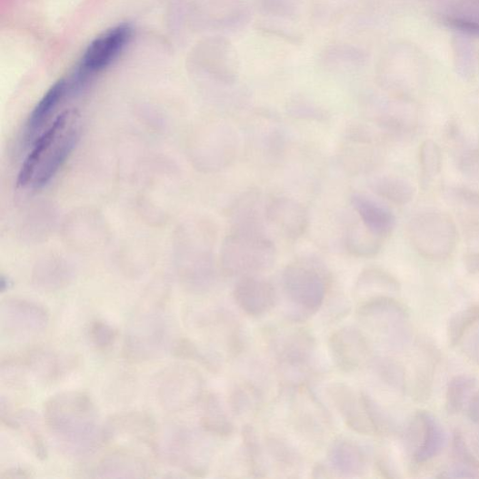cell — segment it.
Wrapping results in <instances>:
<instances>
[{"instance_id": "1", "label": "cell", "mask_w": 479, "mask_h": 479, "mask_svg": "<svg viewBox=\"0 0 479 479\" xmlns=\"http://www.w3.org/2000/svg\"><path fill=\"white\" fill-rule=\"evenodd\" d=\"M44 420L56 448L71 459H88L109 441L97 406L83 392H65L49 398L44 405Z\"/></svg>"}, {"instance_id": "2", "label": "cell", "mask_w": 479, "mask_h": 479, "mask_svg": "<svg viewBox=\"0 0 479 479\" xmlns=\"http://www.w3.org/2000/svg\"><path fill=\"white\" fill-rule=\"evenodd\" d=\"M81 130L78 112L70 110L59 115L25 159L18 175V186L35 190L47 185L74 151Z\"/></svg>"}, {"instance_id": "3", "label": "cell", "mask_w": 479, "mask_h": 479, "mask_svg": "<svg viewBox=\"0 0 479 479\" xmlns=\"http://www.w3.org/2000/svg\"><path fill=\"white\" fill-rule=\"evenodd\" d=\"M220 261L229 276L259 275L274 267L276 248L266 234L231 231L223 243Z\"/></svg>"}, {"instance_id": "4", "label": "cell", "mask_w": 479, "mask_h": 479, "mask_svg": "<svg viewBox=\"0 0 479 479\" xmlns=\"http://www.w3.org/2000/svg\"><path fill=\"white\" fill-rule=\"evenodd\" d=\"M406 235L414 249L431 261L449 259L458 240L454 219L436 211L414 215L408 222Z\"/></svg>"}, {"instance_id": "5", "label": "cell", "mask_w": 479, "mask_h": 479, "mask_svg": "<svg viewBox=\"0 0 479 479\" xmlns=\"http://www.w3.org/2000/svg\"><path fill=\"white\" fill-rule=\"evenodd\" d=\"M282 284L286 299L304 315H310L324 305L329 280L321 264L303 259L284 269Z\"/></svg>"}, {"instance_id": "6", "label": "cell", "mask_w": 479, "mask_h": 479, "mask_svg": "<svg viewBox=\"0 0 479 479\" xmlns=\"http://www.w3.org/2000/svg\"><path fill=\"white\" fill-rule=\"evenodd\" d=\"M157 402L169 412H178L196 404L203 396L204 379L188 365H172L154 381Z\"/></svg>"}, {"instance_id": "7", "label": "cell", "mask_w": 479, "mask_h": 479, "mask_svg": "<svg viewBox=\"0 0 479 479\" xmlns=\"http://www.w3.org/2000/svg\"><path fill=\"white\" fill-rule=\"evenodd\" d=\"M156 453H161L172 465L197 475L206 472L210 462L206 440L187 426L171 428Z\"/></svg>"}, {"instance_id": "8", "label": "cell", "mask_w": 479, "mask_h": 479, "mask_svg": "<svg viewBox=\"0 0 479 479\" xmlns=\"http://www.w3.org/2000/svg\"><path fill=\"white\" fill-rule=\"evenodd\" d=\"M385 140L384 135L364 124L349 125L339 153L344 170L356 175L373 171L381 162V145Z\"/></svg>"}, {"instance_id": "9", "label": "cell", "mask_w": 479, "mask_h": 479, "mask_svg": "<svg viewBox=\"0 0 479 479\" xmlns=\"http://www.w3.org/2000/svg\"><path fill=\"white\" fill-rule=\"evenodd\" d=\"M169 329L161 314L150 313L138 319L126 335L125 357L132 362H146L161 355L169 344Z\"/></svg>"}, {"instance_id": "10", "label": "cell", "mask_w": 479, "mask_h": 479, "mask_svg": "<svg viewBox=\"0 0 479 479\" xmlns=\"http://www.w3.org/2000/svg\"><path fill=\"white\" fill-rule=\"evenodd\" d=\"M48 311L40 304L22 298H7L0 304V323L8 335L26 337L43 333L48 326Z\"/></svg>"}, {"instance_id": "11", "label": "cell", "mask_w": 479, "mask_h": 479, "mask_svg": "<svg viewBox=\"0 0 479 479\" xmlns=\"http://www.w3.org/2000/svg\"><path fill=\"white\" fill-rule=\"evenodd\" d=\"M445 439L442 425L428 411L418 412L408 427L407 442L414 460L419 464L439 455Z\"/></svg>"}, {"instance_id": "12", "label": "cell", "mask_w": 479, "mask_h": 479, "mask_svg": "<svg viewBox=\"0 0 479 479\" xmlns=\"http://www.w3.org/2000/svg\"><path fill=\"white\" fill-rule=\"evenodd\" d=\"M328 394L349 429L364 435L377 433L364 394L359 395L344 383H334L328 388Z\"/></svg>"}, {"instance_id": "13", "label": "cell", "mask_w": 479, "mask_h": 479, "mask_svg": "<svg viewBox=\"0 0 479 479\" xmlns=\"http://www.w3.org/2000/svg\"><path fill=\"white\" fill-rule=\"evenodd\" d=\"M133 37L129 25H119L105 32L87 47L83 59L84 74L100 72L110 65Z\"/></svg>"}, {"instance_id": "14", "label": "cell", "mask_w": 479, "mask_h": 479, "mask_svg": "<svg viewBox=\"0 0 479 479\" xmlns=\"http://www.w3.org/2000/svg\"><path fill=\"white\" fill-rule=\"evenodd\" d=\"M329 350L336 366L344 372H354L369 359L370 346L364 334L354 327H344L329 338Z\"/></svg>"}, {"instance_id": "15", "label": "cell", "mask_w": 479, "mask_h": 479, "mask_svg": "<svg viewBox=\"0 0 479 479\" xmlns=\"http://www.w3.org/2000/svg\"><path fill=\"white\" fill-rule=\"evenodd\" d=\"M266 219L286 239L296 241L309 227L307 209L289 197H274L266 204Z\"/></svg>"}, {"instance_id": "16", "label": "cell", "mask_w": 479, "mask_h": 479, "mask_svg": "<svg viewBox=\"0 0 479 479\" xmlns=\"http://www.w3.org/2000/svg\"><path fill=\"white\" fill-rule=\"evenodd\" d=\"M234 299L246 314L259 317L275 305L277 295L274 284L259 275L241 277L235 286Z\"/></svg>"}, {"instance_id": "17", "label": "cell", "mask_w": 479, "mask_h": 479, "mask_svg": "<svg viewBox=\"0 0 479 479\" xmlns=\"http://www.w3.org/2000/svg\"><path fill=\"white\" fill-rule=\"evenodd\" d=\"M357 314L365 326L377 331L391 325L392 323L405 321L409 314L402 303L387 295L363 301Z\"/></svg>"}, {"instance_id": "18", "label": "cell", "mask_w": 479, "mask_h": 479, "mask_svg": "<svg viewBox=\"0 0 479 479\" xmlns=\"http://www.w3.org/2000/svg\"><path fill=\"white\" fill-rule=\"evenodd\" d=\"M265 208L258 190L245 191L233 205L232 231L266 234Z\"/></svg>"}, {"instance_id": "19", "label": "cell", "mask_w": 479, "mask_h": 479, "mask_svg": "<svg viewBox=\"0 0 479 479\" xmlns=\"http://www.w3.org/2000/svg\"><path fill=\"white\" fill-rule=\"evenodd\" d=\"M351 205L358 213L361 221L374 234L385 239L394 229L395 217L386 205L362 194L351 196Z\"/></svg>"}, {"instance_id": "20", "label": "cell", "mask_w": 479, "mask_h": 479, "mask_svg": "<svg viewBox=\"0 0 479 479\" xmlns=\"http://www.w3.org/2000/svg\"><path fill=\"white\" fill-rule=\"evenodd\" d=\"M107 433L108 439L110 434L116 433L147 444L153 451L156 452V426L155 422L144 413L131 412L119 414L111 420Z\"/></svg>"}, {"instance_id": "21", "label": "cell", "mask_w": 479, "mask_h": 479, "mask_svg": "<svg viewBox=\"0 0 479 479\" xmlns=\"http://www.w3.org/2000/svg\"><path fill=\"white\" fill-rule=\"evenodd\" d=\"M2 420L9 427L24 434L38 458H46L45 444L36 413L25 409L15 411L2 404Z\"/></svg>"}, {"instance_id": "22", "label": "cell", "mask_w": 479, "mask_h": 479, "mask_svg": "<svg viewBox=\"0 0 479 479\" xmlns=\"http://www.w3.org/2000/svg\"><path fill=\"white\" fill-rule=\"evenodd\" d=\"M328 459L339 473L358 474L365 470L367 459L361 446L348 439L340 438L330 446Z\"/></svg>"}, {"instance_id": "23", "label": "cell", "mask_w": 479, "mask_h": 479, "mask_svg": "<svg viewBox=\"0 0 479 479\" xmlns=\"http://www.w3.org/2000/svg\"><path fill=\"white\" fill-rule=\"evenodd\" d=\"M145 472V464L140 457L125 452L105 457L95 470V476L103 478L142 477Z\"/></svg>"}, {"instance_id": "24", "label": "cell", "mask_w": 479, "mask_h": 479, "mask_svg": "<svg viewBox=\"0 0 479 479\" xmlns=\"http://www.w3.org/2000/svg\"><path fill=\"white\" fill-rule=\"evenodd\" d=\"M314 353V342L310 334L298 331L286 335L281 341L279 361L285 367H305Z\"/></svg>"}, {"instance_id": "25", "label": "cell", "mask_w": 479, "mask_h": 479, "mask_svg": "<svg viewBox=\"0 0 479 479\" xmlns=\"http://www.w3.org/2000/svg\"><path fill=\"white\" fill-rule=\"evenodd\" d=\"M201 426L208 434L220 437L233 434L235 426L218 396L207 394L202 404Z\"/></svg>"}, {"instance_id": "26", "label": "cell", "mask_w": 479, "mask_h": 479, "mask_svg": "<svg viewBox=\"0 0 479 479\" xmlns=\"http://www.w3.org/2000/svg\"><path fill=\"white\" fill-rule=\"evenodd\" d=\"M400 291L398 280L385 270L378 267L364 269L355 284V294L363 301L376 296V293H397Z\"/></svg>"}, {"instance_id": "27", "label": "cell", "mask_w": 479, "mask_h": 479, "mask_svg": "<svg viewBox=\"0 0 479 479\" xmlns=\"http://www.w3.org/2000/svg\"><path fill=\"white\" fill-rule=\"evenodd\" d=\"M67 87V82L62 79L46 92L28 118L25 132L27 138L35 136L51 118L52 114L65 95Z\"/></svg>"}, {"instance_id": "28", "label": "cell", "mask_w": 479, "mask_h": 479, "mask_svg": "<svg viewBox=\"0 0 479 479\" xmlns=\"http://www.w3.org/2000/svg\"><path fill=\"white\" fill-rule=\"evenodd\" d=\"M384 239L370 231L362 221L351 225L344 237L347 251L358 258L374 257L381 249Z\"/></svg>"}, {"instance_id": "29", "label": "cell", "mask_w": 479, "mask_h": 479, "mask_svg": "<svg viewBox=\"0 0 479 479\" xmlns=\"http://www.w3.org/2000/svg\"><path fill=\"white\" fill-rule=\"evenodd\" d=\"M374 193L380 198L398 205H405L413 201L416 188L406 179L386 176L372 184Z\"/></svg>"}, {"instance_id": "30", "label": "cell", "mask_w": 479, "mask_h": 479, "mask_svg": "<svg viewBox=\"0 0 479 479\" xmlns=\"http://www.w3.org/2000/svg\"><path fill=\"white\" fill-rule=\"evenodd\" d=\"M476 380L470 375H458L451 380L445 394V409L451 414L460 413L469 403Z\"/></svg>"}, {"instance_id": "31", "label": "cell", "mask_w": 479, "mask_h": 479, "mask_svg": "<svg viewBox=\"0 0 479 479\" xmlns=\"http://www.w3.org/2000/svg\"><path fill=\"white\" fill-rule=\"evenodd\" d=\"M479 322V304H474L457 312L448 326V339L452 346L458 344L464 334Z\"/></svg>"}, {"instance_id": "32", "label": "cell", "mask_w": 479, "mask_h": 479, "mask_svg": "<svg viewBox=\"0 0 479 479\" xmlns=\"http://www.w3.org/2000/svg\"><path fill=\"white\" fill-rule=\"evenodd\" d=\"M420 166L426 179L437 176L442 169V153L439 145L433 140L424 141L419 152Z\"/></svg>"}, {"instance_id": "33", "label": "cell", "mask_w": 479, "mask_h": 479, "mask_svg": "<svg viewBox=\"0 0 479 479\" xmlns=\"http://www.w3.org/2000/svg\"><path fill=\"white\" fill-rule=\"evenodd\" d=\"M88 337L95 348L107 350L114 344L117 337V330L103 319H97L90 324Z\"/></svg>"}, {"instance_id": "34", "label": "cell", "mask_w": 479, "mask_h": 479, "mask_svg": "<svg viewBox=\"0 0 479 479\" xmlns=\"http://www.w3.org/2000/svg\"><path fill=\"white\" fill-rule=\"evenodd\" d=\"M173 354L179 359L195 361L209 370L215 369L214 363L203 354V351L194 342L188 339L184 338L176 341L173 347Z\"/></svg>"}, {"instance_id": "35", "label": "cell", "mask_w": 479, "mask_h": 479, "mask_svg": "<svg viewBox=\"0 0 479 479\" xmlns=\"http://www.w3.org/2000/svg\"><path fill=\"white\" fill-rule=\"evenodd\" d=\"M260 400V394L254 388L244 385L235 390L231 397V405L235 413L243 414L257 408Z\"/></svg>"}, {"instance_id": "36", "label": "cell", "mask_w": 479, "mask_h": 479, "mask_svg": "<svg viewBox=\"0 0 479 479\" xmlns=\"http://www.w3.org/2000/svg\"><path fill=\"white\" fill-rule=\"evenodd\" d=\"M459 169L467 178L479 181V148L467 150L462 155Z\"/></svg>"}, {"instance_id": "37", "label": "cell", "mask_w": 479, "mask_h": 479, "mask_svg": "<svg viewBox=\"0 0 479 479\" xmlns=\"http://www.w3.org/2000/svg\"><path fill=\"white\" fill-rule=\"evenodd\" d=\"M377 367L378 374L383 380L395 388H403L404 374L396 364L390 361H383L378 364Z\"/></svg>"}, {"instance_id": "38", "label": "cell", "mask_w": 479, "mask_h": 479, "mask_svg": "<svg viewBox=\"0 0 479 479\" xmlns=\"http://www.w3.org/2000/svg\"><path fill=\"white\" fill-rule=\"evenodd\" d=\"M457 199L468 209L479 210V190L458 187L454 191Z\"/></svg>"}, {"instance_id": "39", "label": "cell", "mask_w": 479, "mask_h": 479, "mask_svg": "<svg viewBox=\"0 0 479 479\" xmlns=\"http://www.w3.org/2000/svg\"><path fill=\"white\" fill-rule=\"evenodd\" d=\"M468 417L474 423L479 424V393L473 395L468 403Z\"/></svg>"}, {"instance_id": "40", "label": "cell", "mask_w": 479, "mask_h": 479, "mask_svg": "<svg viewBox=\"0 0 479 479\" xmlns=\"http://www.w3.org/2000/svg\"><path fill=\"white\" fill-rule=\"evenodd\" d=\"M464 266L468 273L475 274L479 273V252L472 253L464 258Z\"/></svg>"}, {"instance_id": "41", "label": "cell", "mask_w": 479, "mask_h": 479, "mask_svg": "<svg viewBox=\"0 0 479 479\" xmlns=\"http://www.w3.org/2000/svg\"><path fill=\"white\" fill-rule=\"evenodd\" d=\"M30 474H27L26 471L24 469H12L10 471L5 472L4 477L5 478H10V479H15V478H26L29 477Z\"/></svg>"}, {"instance_id": "42", "label": "cell", "mask_w": 479, "mask_h": 479, "mask_svg": "<svg viewBox=\"0 0 479 479\" xmlns=\"http://www.w3.org/2000/svg\"><path fill=\"white\" fill-rule=\"evenodd\" d=\"M453 24L455 25L456 27L463 28L470 32H476V34H479V25L475 24L467 23L465 21H459V20L454 21Z\"/></svg>"}]
</instances>
